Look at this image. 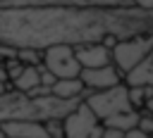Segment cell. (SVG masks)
<instances>
[{
  "mask_svg": "<svg viewBox=\"0 0 153 138\" xmlns=\"http://www.w3.org/2000/svg\"><path fill=\"white\" fill-rule=\"evenodd\" d=\"M153 10L139 7H7L0 10V45L45 50L151 33Z\"/></svg>",
  "mask_w": 153,
  "mask_h": 138,
  "instance_id": "6da1fadb",
  "label": "cell"
},
{
  "mask_svg": "<svg viewBox=\"0 0 153 138\" xmlns=\"http://www.w3.org/2000/svg\"><path fill=\"white\" fill-rule=\"evenodd\" d=\"M84 102L86 107L96 114V119L108 126V128H117V131H131L139 126V119H141V112L134 109L129 105V98H127V86L124 83H117L112 88H105V90H96V93H88L84 95Z\"/></svg>",
  "mask_w": 153,
  "mask_h": 138,
  "instance_id": "7a4b0ae2",
  "label": "cell"
},
{
  "mask_svg": "<svg viewBox=\"0 0 153 138\" xmlns=\"http://www.w3.org/2000/svg\"><path fill=\"white\" fill-rule=\"evenodd\" d=\"M153 55V31L151 33H139V36H129L117 40L110 48V59L112 67L124 76L129 69H134L139 62H143L146 57Z\"/></svg>",
  "mask_w": 153,
  "mask_h": 138,
  "instance_id": "3957f363",
  "label": "cell"
},
{
  "mask_svg": "<svg viewBox=\"0 0 153 138\" xmlns=\"http://www.w3.org/2000/svg\"><path fill=\"white\" fill-rule=\"evenodd\" d=\"M41 67L48 69L55 79H76L79 71H81L76 57H74V45H67V43L45 48Z\"/></svg>",
  "mask_w": 153,
  "mask_h": 138,
  "instance_id": "277c9868",
  "label": "cell"
},
{
  "mask_svg": "<svg viewBox=\"0 0 153 138\" xmlns=\"http://www.w3.org/2000/svg\"><path fill=\"white\" fill-rule=\"evenodd\" d=\"M100 121L96 119V114L86 107V102L81 100L69 114L62 117V133L65 138H88V133L98 126Z\"/></svg>",
  "mask_w": 153,
  "mask_h": 138,
  "instance_id": "5b68a950",
  "label": "cell"
},
{
  "mask_svg": "<svg viewBox=\"0 0 153 138\" xmlns=\"http://www.w3.org/2000/svg\"><path fill=\"white\" fill-rule=\"evenodd\" d=\"M79 81L84 83V88L88 93H96V90H105V88L122 83V74L112 64H108V67H98V69H81Z\"/></svg>",
  "mask_w": 153,
  "mask_h": 138,
  "instance_id": "8992f818",
  "label": "cell"
},
{
  "mask_svg": "<svg viewBox=\"0 0 153 138\" xmlns=\"http://www.w3.org/2000/svg\"><path fill=\"white\" fill-rule=\"evenodd\" d=\"M74 57H76V62H79L81 69H98V67L112 64V59H110V48L103 45L100 40H98V43L74 45Z\"/></svg>",
  "mask_w": 153,
  "mask_h": 138,
  "instance_id": "52a82bcc",
  "label": "cell"
},
{
  "mask_svg": "<svg viewBox=\"0 0 153 138\" xmlns=\"http://www.w3.org/2000/svg\"><path fill=\"white\" fill-rule=\"evenodd\" d=\"M7 138H48L43 121L36 119H17V121H5L0 124Z\"/></svg>",
  "mask_w": 153,
  "mask_h": 138,
  "instance_id": "ba28073f",
  "label": "cell"
},
{
  "mask_svg": "<svg viewBox=\"0 0 153 138\" xmlns=\"http://www.w3.org/2000/svg\"><path fill=\"white\" fill-rule=\"evenodd\" d=\"M122 83L127 88L141 86V88H153V57H146L143 62H139L134 69H129L122 76Z\"/></svg>",
  "mask_w": 153,
  "mask_h": 138,
  "instance_id": "9c48e42d",
  "label": "cell"
},
{
  "mask_svg": "<svg viewBox=\"0 0 153 138\" xmlns=\"http://www.w3.org/2000/svg\"><path fill=\"white\" fill-rule=\"evenodd\" d=\"M50 95H55L57 100H84L86 88L79 81V76L76 79H57L50 86Z\"/></svg>",
  "mask_w": 153,
  "mask_h": 138,
  "instance_id": "30bf717a",
  "label": "cell"
},
{
  "mask_svg": "<svg viewBox=\"0 0 153 138\" xmlns=\"http://www.w3.org/2000/svg\"><path fill=\"white\" fill-rule=\"evenodd\" d=\"M41 67V64H38ZM38 67H24L22 71H19V76L17 79H12L7 86H10V90H17V93H31L36 86H38Z\"/></svg>",
  "mask_w": 153,
  "mask_h": 138,
  "instance_id": "8fae6325",
  "label": "cell"
},
{
  "mask_svg": "<svg viewBox=\"0 0 153 138\" xmlns=\"http://www.w3.org/2000/svg\"><path fill=\"white\" fill-rule=\"evenodd\" d=\"M151 95H153V88H141V86L127 88V98H129V105H131L134 109H143Z\"/></svg>",
  "mask_w": 153,
  "mask_h": 138,
  "instance_id": "7c38bea8",
  "label": "cell"
},
{
  "mask_svg": "<svg viewBox=\"0 0 153 138\" xmlns=\"http://www.w3.org/2000/svg\"><path fill=\"white\" fill-rule=\"evenodd\" d=\"M14 59H17V62H22L24 67H38V64H41V59H43V50L22 48V50H17Z\"/></svg>",
  "mask_w": 153,
  "mask_h": 138,
  "instance_id": "4fadbf2b",
  "label": "cell"
},
{
  "mask_svg": "<svg viewBox=\"0 0 153 138\" xmlns=\"http://www.w3.org/2000/svg\"><path fill=\"white\" fill-rule=\"evenodd\" d=\"M43 126H45L48 138H65V133H62V119H48V121H43Z\"/></svg>",
  "mask_w": 153,
  "mask_h": 138,
  "instance_id": "5bb4252c",
  "label": "cell"
},
{
  "mask_svg": "<svg viewBox=\"0 0 153 138\" xmlns=\"http://www.w3.org/2000/svg\"><path fill=\"white\" fill-rule=\"evenodd\" d=\"M57 79L48 71V69H43V67H38V86H43V88H50L53 83H55Z\"/></svg>",
  "mask_w": 153,
  "mask_h": 138,
  "instance_id": "9a60e30c",
  "label": "cell"
},
{
  "mask_svg": "<svg viewBox=\"0 0 153 138\" xmlns=\"http://www.w3.org/2000/svg\"><path fill=\"white\" fill-rule=\"evenodd\" d=\"M136 128H141L146 136H151L153 138V114H141V119H139V126Z\"/></svg>",
  "mask_w": 153,
  "mask_h": 138,
  "instance_id": "2e32d148",
  "label": "cell"
},
{
  "mask_svg": "<svg viewBox=\"0 0 153 138\" xmlns=\"http://www.w3.org/2000/svg\"><path fill=\"white\" fill-rule=\"evenodd\" d=\"M124 133L122 131H117V128H108V126H103V133H100V138H122Z\"/></svg>",
  "mask_w": 153,
  "mask_h": 138,
  "instance_id": "e0dca14e",
  "label": "cell"
},
{
  "mask_svg": "<svg viewBox=\"0 0 153 138\" xmlns=\"http://www.w3.org/2000/svg\"><path fill=\"white\" fill-rule=\"evenodd\" d=\"M129 2L139 10H153V0H129Z\"/></svg>",
  "mask_w": 153,
  "mask_h": 138,
  "instance_id": "ac0fdd59",
  "label": "cell"
},
{
  "mask_svg": "<svg viewBox=\"0 0 153 138\" xmlns=\"http://www.w3.org/2000/svg\"><path fill=\"white\" fill-rule=\"evenodd\" d=\"M122 138H151V136H146L141 128H131V131H124Z\"/></svg>",
  "mask_w": 153,
  "mask_h": 138,
  "instance_id": "d6986e66",
  "label": "cell"
},
{
  "mask_svg": "<svg viewBox=\"0 0 153 138\" xmlns=\"http://www.w3.org/2000/svg\"><path fill=\"white\" fill-rule=\"evenodd\" d=\"M143 109H146V114H153V95L148 98V102H146V107H143Z\"/></svg>",
  "mask_w": 153,
  "mask_h": 138,
  "instance_id": "ffe728a7",
  "label": "cell"
},
{
  "mask_svg": "<svg viewBox=\"0 0 153 138\" xmlns=\"http://www.w3.org/2000/svg\"><path fill=\"white\" fill-rule=\"evenodd\" d=\"M0 83H7V76H5V67H2V62H0Z\"/></svg>",
  "mask_w": 153,
  "mask_h": 138,
  "instance_id": "44dd1931",
  "label": "cell"
},
{
  "mask_svg": "<svg viewBox=\"0 0 153 138\" xmlns=\"http://www.w3.org/2000/svg\"><path fill=\"white\" fill-rule=\"evenodd\" d=\"M7 88H10V86H7V83H0V95H2V93H5V90H7Z\"/></svg>",
  "mask_w": 153,
  "mask_h": 138,
  "instance_id": "7402d4cb",
  "label": "cell"
},
{
  "mask_svg": "<svg viewBox=\"0 0 153 138\" xmlns=\"http://www.w3.org/2000/svg\"><path fill=\"white\" fill-rule=\"evenodd\" d=\"M0 138H7V136H5V131H2V128H0Z\"/></svg>",
  "mask_w": 153,
  "mask_h": 138,
  "instance_id": "603a6c76",
  "label": "cell"
},
{
  "mask_svg": "<svg viewBox=\"0 0 153 138\" xmlns=\"http://www.w3.org/2000/svg\"><path fill=\"white\" fill-rule=\"evenodd\" d=\"M122 2H129V0H122Z\"/></svg>",
  "mask_w": 153,
  "mask_h": 138,
  "instance_id": "cb8c5ba5",
  "label": "cell"
},
{
  "mask_svg": "<svg viewBox=\"0 0 153 138\" xmlns=\"http://www.w3.org/2000/svg\"><path fill=\"white\" fill-rule=\"evenodd\" d=\"M151 57H153V55H151Z\"/></svg>",
  "mask_w": 153,
  "mask_h": 138,
  "instance_id": "d4e9b609",
  "label": "cell"
}]
</instances>
